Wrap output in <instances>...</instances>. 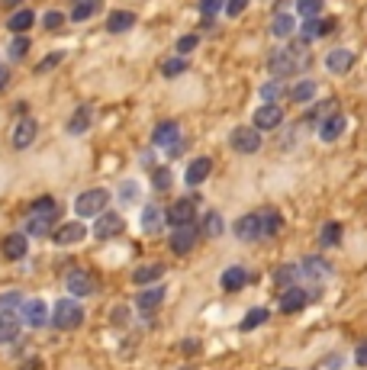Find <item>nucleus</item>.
<instances>
[{"mask_svg": "<svg viewBox=\"0 0 367 370\" xmlns=\"http://www.w3.org/2000/svg\"><path fill=\"white\" fill-rule=\"evenodd\" d=\"M258 219H261V239H274V235L281 232V225H283L281 213H277V210H271V206H267V210H261V213H258Z\"/></svg>", "mask_w": 367, "mask_h": 370, "instance_id": "36", "label": "nucleus"}, {"mask_svg": "<svg viewBox=\"0 0 367 370\" xmlns=\"http://www.w3.org/2000/svg\"><path fill=\"white\" fill-rule=\"evenodd\" d=\"M345 129H348V116L335 110V113H329L319 126H316V136H319L326 145H332V142H339L341 136H345Z\"/></svg>", "mask_w": 367, "mask_h": 370, "instance_id": "7", "label": "nucleus"}, {"mask_svg": "<svg viewBox=\"0 0 367 370\" xmlns=\"http://www.w3.org/2000/svg\"><path fill=\"white\" fill-rule=\"evenodd\" d=\"M161 299H164V287H161V284H155L151 290H142V293L135 296V309L149 315V313H155V309L161 306Z\"/></svg>", "mask_w": 367, "mask_h": 370, "instance_id": "30", "label": "nucleus"}, {"mask_svg": "<svg viewBox=\"0 0 367 370\" xmlns=\"http://www.w3.org/2000/svg\"><path fill=\"white\" fill-rule=\"evenodd\" d=\"M316 93H319V84L312 81V77H303V81L290 84V91H287V97H290L293 103H300V107H310V103L316 100Z\"/></svg>", "mask_w": 367, "mask_h": 370, "instance_id": "26", "label": "nucleus"}, {"mask_svg": "<svg viewBox=\"0 0 367 370\" xmlns=\"http://www.w3.org/2000/svg\"><path fill=\"white\" fill-rule=\"evenodd\" d=\"M229 148L236 155H254L264 148V132H258L254 126H236L229 132Z\"/></svg>", "mask_w": 367, "mask_h": 370, "instance_id": "4", "label": "nucleus"}, {"mask_svg": "<svg viewBox=\"0 0 367 370\" xmlns=\"http://www.w3.org/2000/svg\"><path fill=\"white\" fill-rule=\"evenodd\" d=\"M113 200V194L106 187H91V190H81L75 196V216L77 219H91V216H100L106 210V203Z\"/></svg>", "mask_w": 367, "mask_h": 370, "instance_id": "3", "label": "nucleus"}, {"mask_svg": "<svg viewBox=\"0 0 367 370\" xmlns=\"http://www.w3.org/2000/svg\"><path fill=\"white\" fill-rule=\"evenodd\" d=\"M341 364H345V361H341V354H339V358L332 354L329 361H326V370H341Z\"/></svg>", "mask_w": 367, "mask_h": 370, "instance_id": "57", "label": "nucleus"}, {"mask_svg": "<svg viewBox=\"0 0 367 370\" xmlns=\"http://www.w3.org/2000/svg\"><path fill=\"white\" fill-rule=\"evenodd\" d=\"M135 13L132 10H110L106 13V33L110 36H122V33H129L132 26H135Z\"/></svg>", "mask_w": 367, "mask_h": 370, "instance_id": "23", "label": "nucleus"}, {"mask_svg": "<svg viewBox=\"0 0 367 370\" xmlns=\"http://www.w3.org/2000/svg\"><path fill=\"white\" fill-rule=\"evenodd\" d=\"M197 200L200 196H187V200H178L164 210V219H168L171 229H180V225H194L197 219Z\"/></svg>", "mask_w": 367, "mask_h": 370, "instance_id": "6", "label": "nucleus"}, {"mask_svg": "<svg viewBox=\"0 0 367 370\" xmlns=\"http://www.w3.org/2000/svg\"><path fill=\"white\" fill-rule=\"evenodd\" d=\"M19 306H23V293H17V290H10V293L0 296V309L13 313V309H19Z\"/></svg>", "mask_w": 367, "mask_h": 370, "instance_id": "51", "label": "nucleus"}, {"mask_svg": "<svg viewBox=\"0 0 367 370\" xmlns=\"http://www.w3.org/2000/svg\"><path fill=\"white\" fill-rule=\"evenodd\" d=\"M232 232H236L238 241H261V219H258V213L238 216L236 225H232Z\"/></svg>", "mask_w": 367, "mask_h": 370, "instance_id": "16", "label": "nucleus"}, {"mask_svg": "<svg viewBox=\"0 0 367 370\" xmlns=\"http://www.w3.org/2000/svg\"><path fill=\"white\" fill-rule=\"evenodd\" d=\"M287 370H293V367H287Z\"/></svg>", "mask_w": 367, "mask_h": 370, "instance_id": "60", "label": "nucleus"}, {"mask_svg": "<svg viewBox=\"0 0 367 370\" xmlns=\"http://www.w3.org/2000/svg\"><path fill=\"white\" fill-rule=\"evenodd\" d=\"M91 122H94V107H91V103H81V107L71 113V120H68L65 132H68V136H84V132L91 129Z\"/></svg>", "mask_w": 367, "mask_h": 370, "instance_id": "22", "label": "nucleus"}, {"mask_svg": "<svg viewBox=\"0 0 367 370\" xmlns=\"http://www.w3.org/2000/svg\"><path fill=\"white\" fill-rule=\"evenodd\" d=\"M39 139V122L32 120V116H23V120H17V126H13V132H10V145L17 148V151H26L32 142Z\"/></svg>", "mask_w": 367, "mask_h": 370, "instance_id": "8", "label": "nucleus"}, {"mask_svg": "<svg viewBox=\"0 0 367 370\" xmlns=\"http://www.w3.org/2000/svg\"><path fill=\"white\" fill-rule=\"evenodd\" d=\"M180 151H184V139H178V142H174V145H171L168 151H164V155H168V158H178Z\"/></svg>", "mask_w": 367, "mask_h": 370, "instance_id": "56", "label": "nucleus"}, {"mask_svg": "<svg viewBox=\"0 0 367 370\" xmlns=\"http://www.w3.org/2000/svg\"><path fill=\"white\" fill-rule=\"evenodd\" d=\"M29 46H32V42H29V33H23V36H13L7 42V58H10V62H23V58L29 55Z\"/></svg>", "mask_w": 367, "mask_h": 370, "instance_id": "38", "label": "nucleus"}, {"mask_svg": "<svg viewBox=\"0 0 367 370\" xmlns=\"http://www.w3.org/2000/svg\"><path fill=\"white\" fill-rule=\"evenodd\" d=\"M161 77H168V81H174V77H180L184 71H190V62H187V55H171V58H164L161 62Z\"/></svg>", "mask_w": 367, "mask_h": 370, "instance_id": "35", "label": "nucleus"}, {"mask_svg": "<svg viewBox=\"0 0 367 370\" xmlns=\"http://www.w3.org/2000/svg\"><path fill=\"white\" fill-rule=\"evenodd\" d=\"M248 280H252V274H248L242 264H232V268L223 270V277H219V287L226 290V293H238V290L248 287Z\"/></svg>", "mask_w": 367, "mask_h": 370, "instance_id": "20", "label": "nucleus"}, {"mask_svg": "<svg viewBox=\"0 0 367 370\" xmlns=\"http://www.w3.org/2000/svg\"><path fill=\"white\" fill-rule=\"evenodd\" d=\"M161 274H164L161 264H142V268L132 270V284H135V287H149V284H158Z\"/></svg>", "mask_w": 367, "mask_h": 370, "instance_id": "34", "label": "nucleus"}, {"mask_svg": "<svg viewBox=\"0 0 367 370\" xmlns=\"http://www.w3.org/2000/svg\"><path fill=\"white\" fill-rule=\"evenodd\" d=\"M287 122L281 103H258V110L252 113V126L258 132H277Z\"/></svg>", "mask_w": 367, "mask_h": 370, "instance_id": "5", "label": "nucleus"}, {"mask_svg": "<svg viewBox=\"0 0 367 370\" xmlns=\"http://www.w3.org/2000/svg\"><path fill=\"white\" fill-rule=\"evenodd\" d=\"M209 174H213V161H209L207 155H200V158H194V161L187 165V171H184V184H187V187H200Z\"/></svg>", "mask_w": 367, "mask_h": 370, "instance_id": "21", "label": "nucleus"}, {"mask_svg": "<svg viewBox=\"0 0 367 370\" xmlns=\"http://www.w3.org/2000/svg\"><path fill=\"white\" fill-rule=\"evenodd\" d=\"M29 251V239L26 232H13V235H7V239L0 241V255L7 261H23Z\"/></svg>", "mask_w": 367, "mask_h": 370, "instance_id": "18", "label": "nucleus"}, {"mask_svg": "<svg viewBox=\"0 0 367 370\" xmlns=\"http://www.w3.org/2000/svg\"><path fill=\"white\" fill-rule=\"evenodd\" d=\"M197 46H200V36L197 33H187V36H180L178 42H174V52H178V55H190V52H197Z\"/></svg>", "mask_w": 367, "mask_h": 370, "instance_id": "47", "label": "nucleus"}, {"mask_svg": "<svg viewBox=\"0 0 367 370\" xmlns=\"http://www.w3.org/2000/svg\"><path fill=\"white\" fill-rule=\"evenodd\" d=\"M200 17H216L219 10H226V0H197Z\"/></svg>", "mask_w": 367, "mask_h": 370, "instance_id": "50", "label": "nucleus"}, {"mask_svg": "<svg viewBox=\"0 0 367 370\" xmlns=\"http://www.w3.org/2000/svg\"><path fill=\"white\" fill-rule=\"evenodd\" d=\"M19 319H23L26 325H32V329H42V325L48 322L46 299H23V306H19Z\"/></svg>", "mask_w": 367, "mask_h": 370, "instance_id": "13", "label": "nucleus"}, {"mask_svg": "<svg viewBox=\"0 0 367 370\" xmlns=\"http://www.w3.org/2000/svg\"><path fill=\"white\" fill-rule=\"evenodd\" d=\"M335 26H339V19H335V17H319V39L322 36H332V33H335Z\"/></svg>", "mask_w": 367, "mask_h": 370, "instance_id": "53", "label": "nucleus"}, {"mask_svg": "<svg viewBox=\"0 0 367 370\" xmlns=\"http://www.w3.org/2000/svg\"><path fill=\"white\" fill-rule=\"evenodd\" d=\"M355 62H358V58H355V52H351V48H345V46H335L329 55L322 58V65H326V71H329V74H348L351 68H355Z\"/></svg>", "mask_w": 367, "mask_h": 370, "instance_id": "9", "label": "nucleus"}, {"mask_svg": "<svg viewBox=\"0 0 367 370\" xmlns=\"http://www.w3.org/2000/svg\"><path fill=\"white\" fill-rule=\"evenodd\" d=\"M65 13H62V10H46V13H42V17H39V23H42V29H46V33H58V29H65Z\"/></svg>", "mask_w": 367, "mask_h": 370, "instance_id": "44", "label": "nucleus"}, {"mask_svg": "<svg viewBox=\"0 0 367 370\" xmlns=\"http://www.w3.org/2000/svg\"><path fill=\"white\" fill-rule=\"evenodd\" d=\"M55 219H46V216H29L26 219V235H32V239H42V235H52V225Z\"/></svg>", "mask_w": 367, "mask_h": 370, "instance_id": "42", "label": "nucleus"}, {"mask_svg": "<svg viewBox=\"0 0 367 370\" xmlns=\"http://www.w3.org/2000/svg\"><path fill=\"white\" fill-rule=\"evenodd\" d=\"M151 187H155L158 194H168L171 187H174V174H171V167H155V171H151Z\"/></svg>", "mask_w": 367, "mask_h": 370, "instance_id": "43", "label": "nucleus"}, {"mask_svg": "<svg viewBox=\"0 0 367 370\" xmlns=\"http://www.w3.org/2000/svg\"><path fill=\"white\" fill-rule=\"evenodd\" d=\"M267 309H264V306H254V309H248V313H245V319L242 322H238V329H242V332H254V329H261L264 322H267Z\"/></svg>", "mask_w": 367, "mask_h": 370, "instance_id": "39", "label": "nucleus"}, {"mask_svg": "<svg viewBox=\"0 0 367 370\" xmlns=\"http://www.w3.org/2000/svg\"><path fill=\"white\" fill-rule=\"evenodd\" d=\"M122 229H126V222H122V216H120V213H110V210H104V213L97 216L94 239L110 241V239H116V235H120Z\"/></svg>", "mask_w": 367, "mask_h": 370, "instance_id": "10", "label": "nucleus"}, {"mask_svg": "<svg viewBox=\"0 0 367 370\" xmlns=\"http://www.w3.org/2000/svg\"><path fill=\"white\" fill-rule=\"evenodd\" d=\"M36 23H39V17L29 7H19V10H13V13L7 17V29L13 33V36H23V33H29V29L36 26Z\"/></svg>", "mask_w": 367, "mask_h": 370, "instance_id": "25", "label": "nucleus"}, {"mask_svg": "<svg viewBox=\"0 0 367 370\" xmlns=\"http://www.w3.org/2000/svg\"><path fill=\"white\" fill-rule=\"evenodd\" d=\"M84 322V306L77 303L75 296H65V299H55L52 313H48V325L58 329V332H75Z\"/></svg>", "mask_w": 367, "mask_h": 370, "instance_id": "1", "label": "nucleus"}, {"mask_svg": "<svg viewBox=\"0 0 367 370\" xmlns=\"http://www.w3.org/2000/svg\"><path fill=\"white\" fill-rule=\"evenodd\" d=\"M326 10V0H297V17H322Z\"/></svg>", "mask_w": 367, "mask_h": 370, "instance_id": "46", "label": "nucleus"}, {"mask_svg": "<svg viewBox=\"0 0 367 370\" xmlns=\"http://www.w3.org/2000/svg\"><path fill=\"white\" fill-rule=\"evenodd\" d=\"M62 62H65V52H48L46 58H42V62H39L36 65V74H48L52 71V68H58L62 65Z\"/></svg>", "mask_w": 367, "mask_h": 370, "instance_id": "48", "label": "nucleus"}, {"mask_svg": "<svg viewBox=\"0 0 367 370\" xmlns=\"http://www.w3.org/2000/svg\"><path fill=\"white\" fill-rule=\"evenodd\" d=\"M310 299H312V296L306 293V290L293 284V287H287V290H283V296H281V313H283V315L300 313V309H303L306 303H310Z\"/></svg>", "mask_w": 367, "mask_h": 370, "instance_id": "24", "label": "nucleus"}, {"mask_svg": "<svg viewBox=\"0 0 367 370\" xmlns=\"http://www.w3.org/2000/svg\"><path fill=\"white\" fill-rule=\"evenodd\" d=\"M197 239H200L197 225H180V229L171 232V251L174 255H190V251L197 248Z\"/></svg>", "mask_w": 367, "mask_h": 370, "instance_id": "12", "label": "nucleus"}, {"mask_svg": "<svg viewBox=\"0 0 367 370\" xmlns=\"http://www.w3.org/2000/svg\"><path fill=\"white\" fill-rule=\"evenodd\" d=\"M142 200V184L139 181H132V177H126V181H120V187H116V203L120 206H132Z\"/></svg>", "mask_w": 367, "mask_h": 370, "instance_id": "33", "label": "nucleus"}, {"mask_svg": "<svg viewBox=\"0 0 367 370\" xmlns=\"http://www.w3.org/2000/svg\"><path fill=\"white\" fill-rule=\"evenodd\" d=\"M312 65V58L306 55V58H297L293 52H287V48H274L271 55H267V74L271 77H290V74H297V71H306V68Z\"/></svg>", "mask_w": 367, "mask_h": 370, "instance_id": "2", "label": "nucleus"}, {"mask_svg": "<svg viewBox=\"0 0 367 370\" xmlns=\"http://www.w3.org/2000/svg\"><path fill=\"white\" fill-rule=\"evenodd\" d=\"M180 348H184V351H197V348H200V342H184V344H180Z\"/></svg>", "mask_w": 367, "mask_h": 370, "instance_id": "58", "label": "nucleus"}, {"mask_svg": "<svg viewBox=\"0 0 367 370\" xmlns=\"http://www.w3.org/2000/svg\"><path fill=\"white\" fill-rule=\"evenodd\" d=\"M65 287H68V293L75 296V299L77 296L84 299V296H91L97 290V284H94V277H91L87 270H71V274L65 277Z\"/></svg>", "mask_w": 367, "mask_h": 370, "instance_id": "19", "label": "nucleus"}, {"mask_svg": "<svg viewBox=\"0 0 367 370\" xmlns=\"http://www.w3.org/2000/svg\"><path fill=\"white\" fill-rule=\"evenodd\" d=\"M100 10H104V0H75L68 19H71V23H87V19H94Z\"/></svg>", "mask_w": 367, "mask_h": 370, "instance_id": "32", "label": "nucleus"}, {"mask_svg": "<svg viewBox=\"0 0 367 370\" xmlns=\"http://www.w3.org/2000/svg\"><path fill=\"white\" fill-rule=\"evenodd\" d=\"M287 77H271V81H264L261 87H258V97H261V103H281V97H287Z\"/></svg>", "mask_w": 367, "mask_h": 370, "instance_id": "28", "label": "nucleus"}, {"mask_svg": "<svg viewBox=\"0 0 367 370\" xmlns=\"http://www.w3.org/2000/svg\"><path fill=\"white\" fill-rule=\"evenodd\" d=\"M341 241V225L339 222H326L319 232V245L322 248H332V245H339Z\"/></svg>", "mask_w": 367, "mask_h": 370, "instance_id": "45", "label": "nucleus"}, {"mask_svg": "<svg viewBox=\"0 0 367 370\" xmlns=\"http://www.w3.org/2000/svg\"><path fill=\"white\" fill-rule=\"evenodd\" d=\"M339 110V103L335 100H312V107L310 110H306V116H303V126H306V129H312V126H319L322 120H326V116H329V113H335Z\"/></svg>", "mask_w": 367, "mask_h": 370, "instance_id": "29", "label": "nucleus"}, {"mask_svg": "<svg viewBox=\"0 0 367 370\" xmlns=\"http://www.w3.org/2000/svg\"><path fill=\"white\" fill-rule=\"evenodd\" d=\"M300 270H303V277H312V280H319V284L332 280V274H335V268H332L326 258H319V255H312V258H303V261H300Z\"/></svg>", "mask_w": 367, "mask_h": 370, "instance_id": "17", "label": "nucleus"}, {"mask_svg": "<svg viewBox=\"0 0 367 370\" xmlns=\"http://www.w3.org/2000/svg\"><path fill=\"white\" fill-rule=\"evenodd\" d=\"M10 87V68L7 65H0V93Z\"/></svg>", "mask_w": 367, "mask_h": 370, "instance_id": "55", "label": "nucleus"}, {"mask_svg": "<svg viewBox=\"0 0 367 370\" xmlns=\"http://www.w3.org/2000/svg\"><path fill=\"white\" fill-rule=\"evenodd\" d=\"M58 213H62V206H58L55 196H39V200H32V206H29V216H46V219H58Z\"/></svg>", "mask_w": 367, "mask_h": 370, "instance_id": "37", "label": "nucleus"}, {"mask_svg": "<svg viewBox=\"0 0 367 370\" xmlns=\"http://www.w3.org/2000/svg\"><path fill=\"white\" fill-rule=\"evenodd\" d=\"M226 232V222H223V216L216 213V210H209L207 216H203V235L207 239H219Z\"/></svg>", "mask_w": 367, "mask_h": 370, "instance_id": "40", "label": "nucleus"}, {"mask_svg": "<svg viewBox=\"0 0 367 370\" xmlns=\"http://www.w3.org/2000/svg\"><path fill=\"white\" fill-rule=\"evenodd\" d=\"M139 225L145 235H158L164 225H168V219H164V210H161L158 203H145L142 206V216H139Z\"/></svg>", "mask_w": 367, "mask_h": 370, "instance_id": "15", "label": "nucleus"}, {"mask_svg": "<svg viewBox=\"0 0 367 370\" xmlns=\"http://www.w3.org/2000/svg\"><path fill=\"white\" fill-rule=\"evenodd\" d=\"M297 26H300V23H297V17H293V13H287V10H281V13H274V19H271V36L287 42V39L297 33Z\"/></svg>", "mask_w": 367, "mask_h": 370, "instance_id": "27", "label": "nucleus"}, {"mask_svg": "<svg viewBox=\"0 0 367 370\" xmlns=\"http://www.w3.org/2000/svg\"><path fill=\"white\" fill-rule=\"evenodd\" d=\"M55 245H77V241L87 239V225L84 219H71V222H62L55 232H52Z\"/></svg>", "mask_w": 367, "mask_h": 370, "instance_id": "11", "label": "nucleus"}, {"mask_svg": "<svg viewBox=\"0 0 367 370\" xmlns=\"http://www.w3.org/2000/svg\"><path fill=\"white\" fill-rule=\"evenodd\" d=\"M355 364H358V367H367V342L358 344V351H355Z\"/></svg>", "mask_w": 367, "mask_h": 370, "instance_id": "54", "label": "nucleus"}, {"mask_svg": "<svg viewBox=\"0 0 367 370\" xmlns=\"http://www.w3.org/2000/svg\"><path fill=\"white\" fill-rule=\"evenodd\" d=\"M19 315L7 313V309H0V344H13L19 338Z\"/></svg>", "mask_w": 367, "mask_h": 370, "instance_id": "31", "label": "nucleus"}, {"mask_svg": "<svg viewBox=\"0 0 367 370\" xmlns=\"http://www.w3.org/2000/svg\"><path fill=\"white\" fill-rule=\"evenodd\" d=\"M248 3H252V0H226V17H242L245 10H248Z\"/></svg>", "mask_w": 367, "mask_h": 370, "instance_id": "52", "label": "nucleus"}, {"mask_svg": "<svg viewBox=\"0 0 367 370\" xmlns=\"http://www.w3.org/2000/svg\"><path fill=\"white\" fill-rule=\"evenodd\" d=\"M300 36L303 39H310V42H316L319 39V17H306L300 23Z\"/></svg>", "mask_w": 367, "mask_h": 370, "instance_id": "49", "label": "nucleus"}, {"mask_svg": "<svg viewBox=\"0 0 367 370\" xmlns=\"http://www.w3.org/2000/svg\"><path fill=\"white\" fill-rule=\"evenodd\" d=\"M19 3H23V0H3V7L7 10H19Z\"/></svg>", "mask_w": 367, "mask_h": 370, "instance_id": "59", "label": "nucleus"}, {"mask_svg": "<svg viewBox=\"0 0 367 370\" xmlns=\"http://www.w3.org/2000/svg\"><path fill=\"white\" fill-rule=\"evenodd\" d=\"M303 277V270H300V264H283V268H277L274 270V280L281 284V287H293L297 280Z\"/></svg>", "mask_w": 367, "mask_h": 370, "instance_id": "41", "label": "nucleus"}, {"mask_svg": "<svg viewBox=\"0 0 367 370\" xmlns=\"http://www.w3.org/2000/svg\"><path fill=\"white\" fill-rule=\"evenodd\" d=\"M180 139V126L174 120H161L155 129H151V145L161 148V151H168L174 142Z\"/></svg>", "mask_w": 367, "mask_h": 370, "instance_id": "14", "label": "nucleus"}]
</instances>
